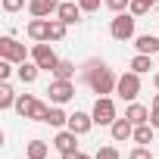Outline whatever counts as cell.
Wrapping results in <instances>:
<instances>
[{"instance_id":"1","label":"cell","mask_w":159,"mask_h":159,"mask_svg":"<svg viewBox=\"0 0 159 159\" xmlns=\"http://www.w3.org/2000/svg\"><path fill=\"white\" fill-rule=\"evenodd\" d=\"M88 84H91V91H94V94L109 97V94L116 91V84H119V78H116V75H112V69H106L103 62H100V66L94 62V66L88 69Z\"/></svg>"},{"instance_id":"2","label":"cell","mask_w":159,"mask_h":159,"mask_svg":"<svg viewBox=\"0 0 159 159\" xmlns=\"http://www.w3.org/2000/svg\"><path fill=\"white\" fill-rule=\"evenodd\" d=\"M134 22H137V16H131V13H116V19H112V25H109V34H112L116 41H131V38H134Z\"/></svg>"},{"instance_id":"3","label":"cell","mask_w":159,"mask_h":159,"mask_svg":"<svg viewBox=\"0 0 159 159\" xmlns=\"http://www.w3.org/2000/svg\"><path fill=\"white\" fill-rule=\"evenodd\" d=\"M0 59H10V62H25L28 59V50H25V44H19L13 34H7V38H0Z\"/></svg>"},{"instance_id":"4","label":"cell","mask_w":159,"mask_h":159,"mask_svg":"<svg viewBox=\"0 0 159 159\" xmlns=\"http://www.w3.org/2000/svg\"><path fill=\"white\" fill-rule=\"evenodd\" d=\"M116 94H119L122 100L134 103V97L140 94V75H137V72H125V75H119V84H116Z\"/></svg>"},{"instance_id":"5","label":"cell","mask_w":159,"mask_h":159,"mask_svg":"<svg viewBox=\"0 0 159 159\" xmlns=\"http://www.w3.org/2000/svg\"><path fill=\"white\" fill-rule=\"evenodd\" d=\"M31 59H34L41 69H47V72H53V69H56V62H59V56L53 53V47H50L47 41H38V44L31 47Z\"/></svg>"},{"instance_id":"6","label":"cell","mask_w":159,"mask_h":159,"mask_svg":"<svg viewBox=\"0 0 159 159\" xmlns=\"http://www.w3.org/2000/svg\"><path fill=\"white\" fill-rule=\"evenodd\" d=\"M94 125H112L119 116H116V103L109 100V97H97V103H94Z\"/></svg>"},{"instance_id":"7","label":"cell","mask_w":159,"mask_h":159,"mask_svg":"<svg viewBox=\"0 0 159 159\" xmlns=\"http://www.w3.org/2000/svg\"><path fill=\"white\" fill-rule=\"evenodd\" d=\"M47 94H50V103L62 106V103H69V100L75 97V84H72V81H62V78H56V81H50Z\"/></svg>"},{"instance_id":"8","label":"cell","mask_w":159,"mask_h":159,"mask_svg":"<svg viewBox=\"0 0 159 159\" xmlns=\"http://www.w3.org/2000/svg\"><path fill=\"white\" fill-rule=\"evenodd\" d=\"M59 10V0H28V13L34 19H47V16H56Z\"/></svg>"},{"instance_id":"9","label":"cell","mask_w":159,"mask_h":159,"mask_svg":"<svg viewBox=\"0 0 159 159\" xmlns=\"http://www.w3.org/2000/svg\"><path fill=\"white\" fill-rule=\"evenodd\" d=\"M53 147H56L59 153H75V150H78V134L69 131V128H62V131L53 137Z\"/></svg>"},{"instance_id":"10","label":"cell","mask_w":159,"mask_h":159,"mask_svg":"<svg viewBox=\"0 0 159 159\" xmlns=\"http://www.w3.org/2000/svg\"><path fill=\"white\" fill-rule=\"evenodd\" d=\"M66 128L81 137V134H88V131L94 128V116H88V112H75V116H69V125H66Z\"/></svg>"},{"instance_id":"11","label":"cell","mask_w":159,"mask_h":159,"mask_svg":"<svg viewBox=\"0 0 159 159\" xmlns=\"http://www.w3.org/2000/svg\"><path fill=\"white\" fill-rule=\"evenodd\" d=\"M81 7H78V3H69V0H62V3H59V10H56V19H62L66 25H75V22H81Z\"/></svg>"},{"instance_id":"12","label":"cell","mask_w":159,"mask_h":159,"mask_svg":"<svg viewBox=\"0 0 159 159\" xmlns=\"http://www.w3.org/2000/svg\"><path fill=\"white\" fill-rule=\"evenodd\" d=\"M109 131H112V140H128V137H134V122L131 119H116L112 125H109Z\"/></svg>"},{"instance_id":"13","label":"cell","mask_w":159,"mask_h":159,"mask_svg":"<svg viewBox=\"0 0 159 159\" xmlns=\"http://www.w3.org/2000/svg\"><path fill=\"white\" fill-rule=\"evenodd\" d=\"M25 31H28L31 41H47L50 38V19H31Z\"/></svg>"},{"instance_id":"14","label":"cell","mask_w":159,"mask_h":159,"mask_svg":"<svg viewBox=\"0 0 159 159\" xmlns=\"http://www.w3.org/2000/svg\"><path fill=\"white\" fill-rule=\"evenodd\" d=\"M38 72H41V66H38L34 59H31V62L25 59V62H19V69H16V75H19L22 84H34V81H38Z\"/></svg>"},{"instance_id":"15","label":"cell","mask_w":159,"mask_h":159,"mask_svg":"<svg viewBox=\"0 0 159 159\" xmlns=\"http://www.w3.org/2000/svg\"><path fill=\"white\" fill-rule=\"evenodd\" d=\"M134 47H137V53H159V34H140L137 41H134Z\"/></svg>"},{"instance_id":"16","label":"cell","mask_w":159,"mask_h":159,"mask_svg":"<svg viewBox=\"0 0 159 159\" xmlns=\"http://www.w3.org/2000/svg\"><path fill=\"white\" fill-rule=\"evenodd\" d=\"M125 119H131L134 125H143V122H150V109H147L143 103H131V106L125 109Z\"/></svg>"},{"instance_id":"17","label":"cell","mask_w":159,"mask_h":159,"mask_svg":"<svg viewBox=\"0 0 159 159\" xmlns=\"http://www.w3.org/2000/svg\"><path fill=\"white\" fill-rule=\"evenodd\" d=\"M134 143H140V147L153 143V125H150V122H143V125H134Z\"/></svg>"},{"instance_id":"18","label":"cell","mask_w":159,"mask_h":159,"mask_svg":"<svg viewBox=\"0 0 159 159\" xmlns=\"http://www.w3.org/2000/svg\"><path fill=\"white\" fill-rule=\"evenodd\" d=\"M16 94H13V88H10V81H3L0 84V109H16Z\"/></svg>"},{"instance_id":"19","label":"cell","mask_w":159,"mask_h":159,"mask_svg":"<svg viewBox=\"0 0 159 159\" xmlns=\"http://www.w3.org/2000/svg\"><path fill=\"white\" fill-rule=\"evenodd\" d=\"M72 75H75V62H69V59H59V62H56V69H53V78L72 81Z\"/></svg>"},{"instance_id":"20","label":"cell","mask_w":159,"mask_h":159,"mask_svg":"<svg viewBox=\"0 0 159 159\" xmlns=\"http://www.w3.org/2000/svg\"><path fill=\"white\" fill-rule=\"evenodd\" d=\"M150 69H153V59H150V53H137V56L131 59V72L143 75V72H150Z\"/></svg>"},{"instance_id":"21","label":"cell","mask_w":159,"mask_h":159,"mask_svg":"<svg viewBox=\"0 0 159 159\" xmlns=\"http://www.w3.org/2000/svg\"><path fill=\"white\" fill-rule=\"evenodd\" d=\"M44 125H53V128H62V125H69V116H66V112H62V109H59V106L53 103V106H50V116H47V122H44Z\"/></svg>"},{"instance_id":"22","label":"cell","mask_w":159,"mask_h":159,"mask_svg":"<svg viewBox=\"0 0 159 159\" xmlns=\"http://www.w3.org/2000/svg\"><path fill=\"white\" fill-rule=\"evenodd\" d=\"M34 103H38V100H34L31 94H22V97L16 100V112H19L22 119H28V116H31V106H34Z\"/></svg>"},{"instance_id":"23","label":"cell","mask_w":159,"mask_h":159,"mask_svg":"<svg viewBox=\"0 0 159 159\" xmlns=\"http://www.w3.org/2000/svg\"><path fill=\"white\" fill-rule=\"evenodd\" d=\"M66 28H69V25L53 16V19H50V38H47V41H62V38H66Z\"/></svg>"},{"instance_id":"24","label":"cell","mask_w":159,"mask_h":159,"mask_svg":"<svg viewBox=\"0 0 159 159\" xmlns=\"http://www.w3.org/2000/svg\"><path fill=\"white\" fill-rule=\"evenodd\" d=\"M47 153H50V147L44 140H31L28 143V159H47Z\"/></svg>"},{"instance_id":"25","label":"cell","mask_w":159,"mask_h":159,"mask_svg":"<svg viewBox=\"0 0 159 159\" xmlns=\"http://www.w3.org/2000/svg\"><path fill=\"white\" fill-rule=\"evenodd\" d=\"M47 116H50V106H47L44 100H38V103L31 106V116H28V119H31V122H47Z\"/></svg>"},{"instance_id":"26","label":"cell","mask_w":159,"mask_h":159,"mask_svg":"<svg viewBox=\"0 0 159 159\" xmlns=\"http://www.w3.org/2000/svg\"><path fill=\"white\" fill-rule=\"evenodd\" d=\"M128 13H131V16H147V13H150V3H147V0H131Z\"/></svg>"},{"instance_id":"27","label":"cell","mask_w":159,"mask_h":159,"mask_svg":"<svg viewBox=\"0 0 159 159\" xmlns=\"http://www.w3.org/2000/svg\"><path fill=\"white\" fill-rule=\"evenodd\" d=\"M94 159H122V156H119L116 147H100V150L94 153Z\"/></svg>"},{"instance_id":"28","label":"cell","mask_w":159,"mask_h":159,"mask_svg":"<svg viewBox=\"0 0 159 159\" xmlns=\"http://www.w3.org/2000/svg\"><path fill=\"white\" fill-rule=\"evenodd\" d=\"M103 3H106L112 13H125V10L131 7V0H103Z\"/></svg>"},{"instance_id":"29","label":"cell","mask_w":159,"mask_h":159,"mask_svg":"<svg viewBox=\"0 0 159 159\" xmlns=\"http://www.w3.org/2000/svg\"><path fill=\"white\" fill-rule=\"evenodd\" d=\"M10 75H13V62L0 59V81H10Z\"/></svg>"},{"instance_id":"30","label":"cell","mask_w":159,"mask_h":159,"mask_svg":"<svg viewBox=\"0 0 159 159\" xmlns=\"http://www.w3.org/2000/svg\"><path fill=\"white\" fill-rule=\"evenodd\" d=\"M100 3H103V0H78V7H81L84 13H97V10H100Z\"/></svg>"},{"instance_id":"31","label":"cell","mask_w":159,"mask_h":159,"mask_svg":"<svg viewBox=\"0 0 159 159\" xmlns=\"http://www.w3.org/2000/svg\"><path fill=\"white\" fill-rule=\"evenodd\" d=\"M128 159H153V156H150V150H147V147H140V143H137V147L128 153Z\"/></svg>"},{"instance_id":"32","label":"cell","mask_w":159,"mask_h":159,"mask_svg":"<svg viewBox=\"0 0 159 159\" xmlns=\"http://www.w3.org/2000/svg\"><path fill=\"white\" fill-rule=\"evenodd\" d=\"M22 7H25V0H3V10L7 13H19Z\"/></svg>"},{"instance_id":"33","label":"cell","mask_w":159,"mask_h":159,"mask_svg":"<svg viewBox=\"0 0 159 159\" xmlns=\"http://www.w3.org/2000/svg\"><path fill=\"white\" fill-rule=\"evenodd\" d=\"M62 159H94V156H88V153H81V150H75V153H62Z\"/></svg>"},{"instance_id":"34","label":"cell","mask_w":159,"mask_h":159,"mask_svg":"<svg viewBox=\"0 0 159 159\" xmlns=\"http://www.w3.org/2000/svg\"><path fill=\"white\" fill-rule=\"evenodd\" d=\"M150 125H153V128H159V109H153V112H150Z\"/></svg>"},{"instance_id":"35","label":"cell","mask_w":159,"mask_h":159,"mask_svg":"<svg viewBox=\"0 0 159 159\" xmlns=\"http://www.w3.org/2000/svg\"><path fill=\"white\" fill-rule=\"evenodd\" d=\"M153 109H159V94H156V97H153Z\"/></svg>"},{"instance_id":"36","label":"cell","mask_w":159,"mask_h":159,"mask_svg":"<svg viewBox=\"0 0 159 159\" xmlns=\"http://www.w3.org/2000/svg\"><path fill=\"white\" fill-rule=\"evenodd\" d=\"M153 84H156V88H159V72H156V75H153Z\"/></svg>"},{"instance_id":"37","label":"cell","mask_w":159,"mask_h":159,"mask_svg":"<svg viewBox=\"0 0 159 159\" xmlns=\"http://www.w3.org/2000/svg\"><path fill=\"white\" fill-rule=\"evenodd\" d=\"M147 3H150V7H153V3H159V0H147Z\"/></svg>"},{"instance_id":"38","label":"cell","mask_w":159,"mask_h":159,"mask_svg":"<svg viewBox=\"0 0 159 159\" xmlns=\"http://www.w3.org/2000/svg\"><path fill=\"white\" fill-rule=\"evenodd\" d=\"M59 3H62V0H59Z\"/></svg>"}]
</instances>
